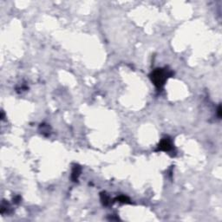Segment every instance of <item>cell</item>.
I'll return each instance as SVG.
<instances>
[{
    "mask_svg": "<svg viewBox=\"0 0 222 222\" xmlns=\"http://www.w3.org/2000/svg\"><path fill=\"white\" fill-rule=\"evenodd\" d=\"M160 148H161V149L168 150V149L170 148V144H169L168 141H167V140L162 141L161 143V145H160Z\"/></svg>",
    "mask_w": 222,
    "mask_h": 222,
    "instance_id": "7a4b0ae2",
    "label": "cell"
},
{
    "mask_svg": "<svg viewBox=\"0 0 222 222\" xmlns=\"http://www.w3.org/2000/svg\"><path fill=\"white\" fill-rule=\"evenodd\" d=\"M154 82H155V84H158L159 86L161 84L163 83L164 80H165V77H164V73L161 71V70H157L154 72Z\"/></svg>",
    "mask_w": 222,
    "mask_h": 222,
    "instance_id": "6da1fadb",
    "label": "cell"
}]
</instances>
